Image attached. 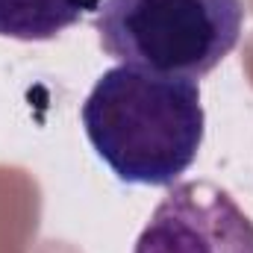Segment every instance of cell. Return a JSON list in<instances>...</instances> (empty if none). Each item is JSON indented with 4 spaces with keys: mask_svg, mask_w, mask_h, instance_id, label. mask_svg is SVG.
<instances>
[{
    "mask_svg": "<svg viewBox=\"0 0 253 253\" xmlns=\"http://www.w3.org/2000/svg\"><path fill=\"white\" fill-rule=\"evenodd\" d=\"M80 118L94 153L129 186H174L197 159L206 126L194 80L129 65L97 77Z\"/></svg>",
    "mask_w": 253,
    "mask_h": 253,
    "instance_id": "obj_1",
    "label": "cell"
},
{
    "mask_svg": "<svg viewBox=\"0 0 253 253\" xmlns=\"http://www.w3.org/2000/svg\"><path fill=\"white\" fill-rule=\"evenodd\" d=\"M97 42L121 65L203 80L245 30V0H100Z\"/></svg>",
    "mask_w": 253,
    "mask_h": 253,
    "instance_id": "obj_2",
    "label": "cell"
},
{
    "mask_svg": "<svg viewBox=\"0 0 253 253\" xmlns=\"http://www.w3.org/2000/svg\"><path fill=\"white\" fill-rule=\"evenodd\" d=\"M132 253H253V221L209 180L171 186Z\"/></svg>",
    "mask_w": 253,
    "mask_h": 253,
    "instance_id": "obj_3",
    "label": "cell"
},
{
    "mask_svg": "<svg viewBox=\"0 0 253 253\" xmlns=\"http://www.w3.org/2000/svg\"><path fill=\"white\" fill-rule=\"evenodd\" d=\"M97 6L100 0H0V36L18 42H47Z\"/></svg>",
    "mask_w": 253,
    "mask_h": 253,
    "instance_id": "obj_4",
    "label": "cell"
}]
</instances>
